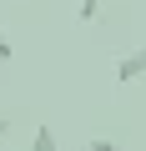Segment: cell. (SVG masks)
Returning a JSON list of instances; mask_svg holds the SVG:
<instances>
[{"label":"cell","instance_id":"1","mask_svg":"<svg viewBox=\"0 0 146 151\" xmlns=\"http://www.w3.org/2000/svg\"><path fill=\"white\" fill-rule=\"evenodd\" d=\"M141 76H146V45L131 50V55H121V65H116V81H121V86H136Z\"/></svg>","mask_w":146,"mask_h":151},{"label":"cell","instance_id":"2","mask_svg":"<svg viewBox=\"0 0 146 151\" xmlns=\"http://www.w3.org/2000/svg\"><path fill=\"white\" fill-rule=\"evenodd\" d=\"M30 151H60V136H55L50 126H35V136H30Z\"/></svg>","mask_w":146,"mask_h":151},{"label":"cell","instance_id":"4","mask_svg":"<svg viewBox=\"0 0 146 151\" xmlns=\"http://www.w3.org/2000/svg\"><path fill=\"white\" fill-rule=\"evenodd\" d=\"M101 15V0H81V20H96Z\"/></svg>","mask_w":146,"mask_h":151},{"label":"cell","instance_id":"3","mask_svg":"<svg viewBox=\"0 0 146 151\" xmlns=\"http://www.w3.org/2000/svg\"><path fill=\"white\" fill-rule=\"evenodd\" d=\"M86 151H121V146H116L111 136H96V141H86Z\"/></svg>","mask_w":146,"mask_h":151},{"label":"cell","instance_id":"5","mask_svg":"<svg viewBox=\"0 0 146 151\" xmlns=\"http://www.w3.org/2000/svg\"><path fill=\"white\" fill-rule=\"evenodd\" d=\"M5 136H10V116H0V146H5Z\"/></svg>","mask_w":146,"mask_h":151}]
</instances>
